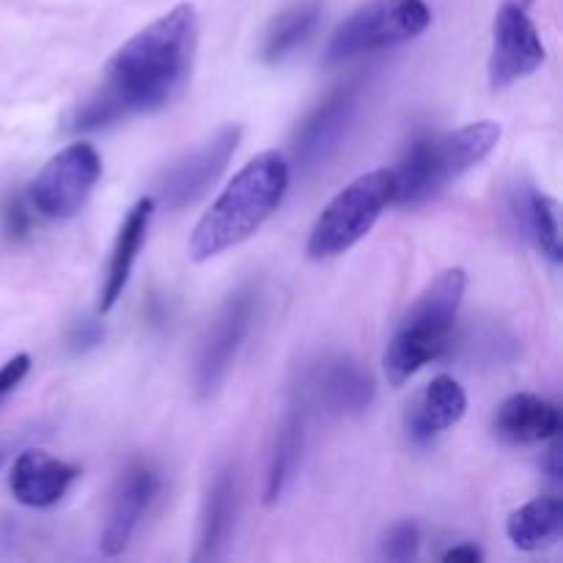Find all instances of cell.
<instances>
[{
    "mask_svg": "<svg viewBox=\"0 0 563 563\" xmlns=\"http://www.w3.org/2000/svg\"><path fill=\"white\" fill-rule=\"evenodd\" d=\"M198 42V14L179 3L121 44L102 82L66 119L69 132L99 130L168 104L185 88Z\"/></svg>",
    "mask_w": 563,
    "mask_h": 563,
    "instance_id": "6da1fadb",
    "label": "cell"
},
{
    "mask_svg": "<svg viewBox=\"0 0 563 563\" xmlns=\"http://www.w3.org/2000/svg\"><path fill=\"white\" fill-rule=\"evenodd\" d=\"M289 179L291 168L280 152H264L253 157L192 229L187 242L192 262L220 256L256 234L278 212L289 190Z\"/></svg>",
    "mask_w": 563,
    "mask_h": 563,
    "instance_id": "7a4b0ae2",
    "label": "cell"
},
{
    "mask_svg": "<svg viewBox=\"0 0 563 563\" xmlns=\"http://www.w3.org/2000/svg\"><path fill=\"white\" fill-rule=\"evenodd\" d=\"M500 141L498 121H476L449 135L421 137L407 148L401 163L390 170L394 179V196L390 203L399 207H418L432 201L445 190L451 181L482 163L493 154Z\"/></svg>",
    "mask_w": 563,
    "mask_h": 563,
    "instance_id": "3957f363",
    "label": "cell"
},
{
    "mask_svg": "<svg viewBox=\"0 0 563 563\" xmlns=\"http://www.w3.org/2000/svg\"><path fill=\"white\" fill-rule=\"evenodd\" d=\"M467 275L454 267L440 273L427 289L421 291L410 311L396 328L394 339L385 346L383 366L390 385H405L412 374L421 372L427 363L438 361L451 346L456 317L465 300Z\"/></svg>",
    "mask_w": 563,
    "mask_h": 563,
    "instance_id": "277c9868",
    "label": "cell"
},
{
    "mask_svg": "<svg viewBox=\"0 0 563 563\" xmlns=\"http://www.w3.org/2000/svg\"><path fill=\"white\" fill-rule=\"evenodd\" d=\"M432 25V9L427 0H372L352 11L330 36L324 58L328 64H344L352 58L394 49L412 42Z\"/></svg>",
    "mask_w": 563,
    "mask_h": 563,
    "instance_id": "5b68a950",
    "label": "cell"
},
{
    "mask_svg": "<svg viewBox=\"0 0 563 563\" xmlns=\"http://www.w3.org/2000/svg\"><path fill=\"white\" fill-rule=\"evenodd\" d=\"M390 196H394V179L388 168L372 170L350 181L313 223L306 245L308 256L317 262L344 256L374 229L379 214L390 203Z\"/></svg>",
    "mask_w": 563,
    "mask_h": 563,
    "instance_id": "8992f818",
    "label": "cell"
},
{
    "mask_svg": "<svg viewBox=\"0 0 563 563\" xmlns=\"http://www.w3.org/2000/svg\"><path fill=\"white\" fill-rule=\"evenodd\" d=\"M256 306L258 289L253 284H242L220 306L218 317L212 319V324L203 333L201 346H198L196 372H192V388H196L198 399H209L225 383L247 333H251Z\"/></svg>",
    "mask_w": 563,
    "mask_h": 563,
    "instance_id": "52a82bcc",
    "label": "cell"
},
{
    "mask_svg": "<svg viewBox=\"0 0 563 563\" xmlns=\"http://www.w3.org/2000/svg\"><path fill=\"white\" fill-rule=\"evenodd\" d=\"M102 176V159L91 143H71L47 159L31 181V203L49 220L75 218Z\"/></svg>",
    "mask_w": 563,
    "mask_h": 563,
    "instance_id": "ba28073f",
    "label": "cell"
},
{
    "mask_svg": "<svg viewBox=\"0 0 563 563\" xmlns=\"http://www.w3.org/2000/svg\"><path fill=\"white\" fill-rule=\"evenodd\" d=\"M548 58L542 36L528 14L526 0H504L493 27L489 53V86L509 88L511 82L533 75Z\"/></svg>",
    "mask_w": 563,
    "mask_h": 563,
    "instance_id": "9c48e42d",
    "label": "cell"
},
{
    "mask_svg": "<svg viewBox=\"0 0 563 563\" xmlns=\"http://www.w3.org/2000/svg\"><path fill=\"white\" fill-rule=\"evenodd\" d=\"M361 97L363 82L361 77H355V80L333 88L297 126L295 141H291V157L302 174L319 168L339 148L341 137L346 135L357 108H361Z\"/></svg>",
    "mask_w": 563,
    "mask_h": 563,
    "instance_id": "30bf717a",
    "label": "cell"
},
{
    "mask_svg": "<svg viewBox=\"0 0 563 563\" xmlns=\"http://www.w3.org/2000/svg\"><path fill=\"white\" fill-rule=\"evenodd\" d=\"M240 137L242 126L229 124L214 132L207 143H201V148H196L192 154L181 157L179 163L170 165L157 181L159 201L168 209H185L192 201H198L218 181L229 159L234 157Z\"/></svg>",
    "mask_w": 563,
    "mask_h": 563,
    "instance_id": "8fae6325",
    "label": "cell"
},
{
    "mask_svg": "<svg viewBox=\"0 0 563 563\" xmlns=\"http://www.w3.org/2000/svg\"><path fill=\"white\" fill-rule=\"evenodd\" d=\"M157 493L159 473L148 462H137V465L126 467L119 487H115L113 500H110L108 520H104L102 537H99L102 555L113 559V555H121L130 548L132 537H135L137 526H141L152 500L157 498Z\"/></svg>",
    "mask_w": 563,
    "mask_h": 563,
    "instance_id": "7c38bea8",
    "label": "cell"
},
{
    "mask_svg": "<svg viewBox=\"0 0 563 563\" xmlns=\"http://www.w3.org/2000/svg\"><path fill=\"white\" fill-rule=\"evenodd\" d=\"M302 390L333 416H357L374 401L377 385L361 363L350 357H330L306 379Z\"/></svg>",
    "mask_w": 563,
    "mask_h": 563,
    "instance_id": "4fadbf2b",
    "label": "cell"
},
{
    "mask_svg": "<svg viewBox=\"0 0 563 563\" xmlns=\"http://www.w3.org/2000/svg\"><path fill=\"white\" fill-rule=\"evenodd\" d=\"M77 478V467L55 460L47 451H22L11 467L9 487L16 504L27 509H49L58 504Z\"/></svg>",
    "mask_w": 563,
    "mask_h": 563,
    "instance_id": "5bb4252c",
    "label": "cell"
},
{
    "mask_svg": "<svg viewBox=\"0 0 563 563\" xmlns=\"http://www.w3.org/2000/svg\"><path fill=\"white\" fill-rule=\"evenodd\" d=\"M311 399L302 388H297L278 432H275L273 451L267 460V476H264V506H275L286 495L297 476V467L302 462V449H306V429Z\"/></svg>",
    "mask_w": 563,
    "mask_h": 563,
    "instance_id": "9a60e30c",
    "label": "cell"
},
{
    "mask_svg": "<svg viewBox=\"0 0 563 563\" xmlns=\"http://www.w3.org/2000/svg\"><path fill=\"white\" fill-rule=\"evenodd\" d=\"M495 434L511 445H533L559 438L561 410L537 394H515L498 407L493 423Z\"/></svg>",
    "mask_w": 563,
    "mask_h": 563,
    "instance_id": "2e32d148",
    "label": "cell"
},
{
    "mask_svg": "<svg viewBox=\"0 0 563 563\" xmlns=\"http://www.w3.org/2000/svg\"><path fill=\"white\" fill-rule=\"evenodd\" d=\"M236 471L231 465L220 467L212 476L207 498L201 506V526H198L196 561H214L225 553L236 520Z\"/></svg>",
    "mask_w": 563,
    "mask_h": 563,
    "instance_id": "e0dca14e",
    "label": "cell"
},
{
    "mask_svg": "<svg viewBox=\"0 0 563 563\" xmlns=\"http://www.w3.org/2000/svg\"><path fill=\"white\" fill-rule=\"evenodd\" d=\"M152 212H154V198H141V201L132 203L130 212L124 214V223H121L119 236H115L113 251H110L102 291H99V313H108L110 308L119 302V297L124 295V286L126 280H130L132 267H135L137 253H141L143 242H146Z\"/></svg>",
    "mask_w": 563,
    "mask_h": 563,
    "instance_id": "ac0fdd59",
    "label": "cell"
},
{
    "mask_svg": "<svg viewBox=\"0 0 563 563\" xmlns=\"http://www.w3.org/2000/svg\"><path fill=\"white\" fill-rule=\"evenodd\" d=\"M509 214L515 220L517 231L533 242L544 258L553 264L561 262V223H559V203L550 196L539 192L531 185H517L509 192Z\"/></svg>",
    "mask_w": 563,
    "mask_h": 563,
    "instance_id": "d6986e66",
    "label": "cell"
},
{
    "mask_svg": "<svg viewBox=\"0 0 563 563\" xmlns=\"http://www.w3.org/2000/svg\"><path fill=\"white\" fill-rule=\"evenodd\" d=\"M465 410V388H462L454 377H449V374H440V377H434L432 383L427 385V390H423L421 399L412 407L410 418H407L410 438L421 445L432 443L438 434H443L445 429L460 423Z\"/></svg>",
    "mask_w": 563,
    "mask_h": 563,
    "instance_id": "ffe728a7",
    "label": "cell"
},
{
    "mask_svg": "<svg viewBox=\"0 0 563 563\" xmlns=\"http://www.w3.org/2000/svg\"><path fill=\"white\" fill-rule=\"evenodd\" d=\"M561 531L563 504L555 495L531 500L522 509L511 511V517L506 520V537L515 548L526 550V553H537V550L555 544L561 539Z\"/></svg>",
    "mask_w": 563,
    "mask_h": 563,
    "instance_id": "44dd1931",
    "label": "cell"
},
{
    "mask_svg": "<svg viewBox=\"0 0 563 563\" xmlns=\"http://www.w3.org/2000/svg\"><path fill=\"white\" fill-rule=\"evenodd\" d=\"M319 14H322V3L319 0H297L289 9L280 11L273 22H269L267 33L262 42V60L264 64H280L289 58L302 42L317 27Z\"/></svg>",
    "mask_w": 563,
    "mask_h": 563,
    "instance_id": "7402d4cb",
    "label": "cell"
},
{
    "mask_svg": "<svg viewBox=\"0 0 563 563\" xmlns=\"http://www.w3.org/2000/svg\"><path fill=\"white\" fill-rule=\"evenodd\" d=\"M418 548H421V531H418L416 522H399L388 531L383 542V555L388 561L405 563L412 561L418 555Z\"/></svg>",
    "mask_w": 563,
    "mask_h": 563,
    "instance_id": "603a6c76",
    "label": "cell"
},
{
    "mask_svg": "<svg viewBox=\"0 0 563 563\" xmlns=\"http://www.w3.org/2000/svg\"><path fill=\"white\" fill-rule=\"evenodd\" d=\"M27 372H31V357L27 355H14L11 361H5L3 366H0V405L20 388L22 379L27 377Z\"/></svg>",
    "mask_w": 563,
    "mask_h": 563,
    "instance_id": "cb8c5ba5",
    "label": "cell"
},
{
    "mask_svg": "<svg viewBox=\"0 0 563 563\" xmlns=\"http://www.w3.org/2000/svg\"><path fill=\"white\" fill-rule=\"evenodd\" d=\"M99 341H102V328H99V322H93V319H82V322H77L69 335L71 352L93 350Z\"/></svg>",
    "mask_w": 563,
    "mask_h": 563,
    "instance_id": "d4e9b609",
    "label": "cell"
},
{
    "mask_svg": "<svg viewBox=\"0 0 563 563\" xmlns=\"http://www.w3.org/2000/svg\"><path fill=\"white\" fill-rule=\"evenodd\" d=\"M3 223H5V231H9V234H14V236L25 234V229H27L25 209H22L20 203H9L3 212Z\"/></svg>",
    "mask_w": 563,
    "mask_h": 563,
    "instance_id": "484cf974",
    "label": "cell"
},
{
    "mask_svg": "<svg viewBox=\"0 0 563 563\" xmlns=\"http://www.w3.org/2000/svg\"><path fill=\"white\" fill-rule=\"evenodd\" d=\"M443 559L445 561H462V563H478L484 559V553L476 548V544L465 542V544H456V548H451Z\"/></svg>",
    "mask_w": 563,
    "mask_h": 563,
    "instance_id": "4316f807",
    "label": "cell"
},
{
    "mask_svg": "<svg viewBox=\"0 0 563 563\" xmlns=\"http://www.w3.org/2000/svg\"><path fill=\"white\" fill-rule=\"evenodd\" d=\"M561 449H559V443L553 445V449L548 451V471H550V478H553V482H561Z\"/></svg>",
    "mask_w": 563,
    "mask_h": 563,
    "instance_id": "83f0119b",
    "label": "cell"
},
{
    "mask_svg": "<svg viewBox=\"0 0 563 563\" xmlns=\"http://www.w3.org/2000/svg\"><path fill=\"white\" fill-rule=\"evenodd\" d=\"M0 465H3V449H0Z\"/></svg>",
    "mask_w": 563,
    "mask_h": 563,
    "instance_id": "f1b7e54d",
    "label": "cell"
}]
</instances>
